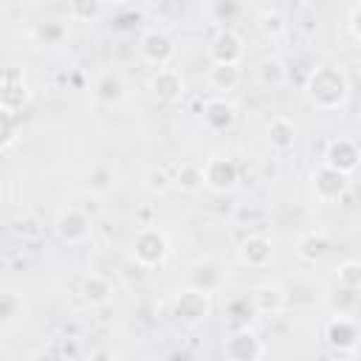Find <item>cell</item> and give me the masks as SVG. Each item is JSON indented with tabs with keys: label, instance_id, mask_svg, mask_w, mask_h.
Listing matches in <instances>:
<instances>
[{
	"label": "cell",
	"instance_id": "obj_34",
	"mask_svg": "<svg viewBox=\"0 0 361 361\" xmlns=\"http://www.w3.org/2000/svg\"><path fill=\"white\" fill-rule=\"evenodd\" d=\"M14 116L17 113H8V110H3V152H8L11 149V144H14V133H17V124H14Z\"/></svg>",
	"mask_w": 361,
	"mask_h": 361
},
{
	"label": "cell",
	"instance_id": "obj_9",
	"mask_svg": "<svg viewBox=\"0 0 361 361\" xmlns=\"http://www.w3.org/2000/svg\"><path fill=\"white\" fill-rule=\"evenodd\" d=\"M138 54L147 65L152 68H164L169 65V59L175 56V42L164 34V31H147L138 42Z\"/></svg>",
	"mask_w": 361,
	"mask_h": 361
},
{
	"label": "cell",
	"instance_id": "obj_8",
	"mask_svg": "<svg viewBox=\"0 0 361 361\" xmlns=\"http://www.w3.org/2000/svg\"><path fill=\"white\" fill-rule=\"evenodd\" d=\"M245 48H243V39L237 31L231 28H220L212 42H209V59L212 62H220V65H240Z\"/></svg>",
	"mask_w": 361,
	"mask_h": 361
},
{
	"label": "cell",
	"instance_id": "obj_19",
	"mask_svg": "<svg viewBox=\"0 0 361 361\" xmlns=\"http://www.w3.org/2000/svg\"><path fill=\"white\" fill-rule=\"evenodd\" d=\"M209 85L217 90V93H228L240 85L243 73H240V65H220V62H212L209 73H206Z\"/></svg>",
	"mask_w": 361,
	"mask_h": 361
},
{
	"label": "cell",
	"instance_id": "obj_25",
	"mask_svg": "<svg viewBox=\"0 0 361 361\" xmlns=\"http://www.w3.org/2000/svg\"><path fill=\"white\" fill-rule=\"evenodd\" d=\"M11 234L17 240H23V243H34V240H39L45 234V223L39 217H34V214H20V217L11 220Z\"/></svg>",
	"mask_w": 361,
	"mask_h": 361
},
{
	"label": "cell",
	"instance_id": "obj_32",
	"mask_svg": "<svg viewBox=\"0 0 361 361\" xmlns=\"http://www.w3.org/2000/svg\"><path fill=\"white\" fill-rule=\"evenodd\" d=\"M102 11V0H71V20L76 23H90Z\"/></svg>",
	"mask_w": 361,
	"mask_h": 361
},
{
	"label": "cell",
	"instance_id": "obj_36",
	"mask_svg": "<svg viewBox=\"0 0 361 361\" xmlns=\"http://www.w3.org/2000/svg\"><path fill=\"white\" fill-rule=\"evenodd\" d=\"M102 3H107V6H124L127 0H102Z\"/></svg>",
	"mask_w": 361,
	"mask_h": 361
},
{
	"label": "cell",
	"instance_id": "obj_13",
	"mask_svg": "<svg viewBox=\"0 0 361 361\" xmlns=\"http://www.w3.org/2000/svg\"><path fill=\"white\" fill-rule=\"evenodd\" d=\"M223 353H226L228 358H234V361H251V358H262V355H265V344H262L248 327H243V330H237V333L226 341Z\"/></svg>",
	"mask_w": 361,
	"mask_h": 361
},
{
	"label": "cell",
	"instance_id": "obj_24",
	"mask_svg": "<svg viewBox=\"0 0 361 361\" xmlns=\"http://www.w3.org/2000/svg\"><path fill=\"white\" fill-rule=\"evenodd\" d=\"M226 313H228V324L234 330H243V327H248V322L257 313V307H254V299L251 296H234L226 305Z\"/></svg>",
	"mask_w": 361,
	"mask_h": 361
},
{
	"label": "cell",
	"instance_id": "obj_11",
	"mask_svg": "<svg viewBox=\"0 0 361 361\" xmlns=\"http://www.w3.org/2000/svg\"><path fill=\"white\" fill-rule=\"evenodd\" d=\"M313 189H316V197H319V200L333 203V200H338V197L347 192V172L333 169V166L324 164V166L313 175Z\"/></svg>",
	"mask_w": 361,
	"mask_h": 361
},
{
	"label": "cell",
	"instance_id": "obj_26",
	"mask_svg": "<svg viewBox=\"0 0 361 361\" xmlns=\"http://www.w3.org/2000/svg\"><path fill=\"white\" fill-rule=\"evenodd\" d=\"M20 316H23V293H17L11 288L3 290L0 293V324L8 330L20 322Z\"/></svg>",
	"mask_w": 361,
	"mask_h": 361
},
{
	"label": "cell",
	"instance_id": "obj_20",
	"mask_svg": "<svg viewBox=\"0 0 361 361\" xmlns=\"http://www.w3.org/2000/svg\"><path fill=\"white\" fill-rule=\"evenodd\" d=\"M327 251H330V243H327V237L322 231H307L296 243V257L305 259V262H319Z\"/></svg>",
	"mask_w": 361,
	"mask_h": 361
},
{
	"label": "cell",
	"instance_id": "obj_35",
	"mask_svg": "<svg viewBox=\"0 0 361 361\" xmlns=\"http://www.w3.org/2000/svg\"><path fill=\"white\" fill-rule=\"evenodd\" d=\"M350 28H353V34H355V39L361 42V6L353 11V20H350Z\"/></svg>",
	"mask_w": 361,
	"mask_h": 361
},
{
	"label": "cell",
	"instance_id": "obj_18",
	"mask_svg": "<svg viewBox=\"0 0 361 361\" xmlns=\"http://www.w3.org/2000/svg\"><path fill=\"white\" fill-rule=\"evenodd\" d=\"M124 79H121V73H116V71H104L102 76H99V82H96V102H102V104H118L121 99H124Z\"/></svg>",
	"mask_w": 361,
	"mask_h": 361
},
{
	"label": "cell",
	"instance_id": "obj_16",
	"mask_svg": "<svg viewBox=\"0 0 361 361\" xmlns=\"http://www.w3.org/2000/svg\"><path fill=\"white\" fill-rule=\"evenodd\" d=\"M234 107L226 102V99H209L203 104V124L212 130V133H226L231 124H234Z\"/></svg>",
	"mask_w": 361,
	"mask_h": 361
},
{
	"label": "cell",
	"instance_id": "obj_22",
	"mask_svg": "<svg viewBox=\"0 0 361 361\" xmlns=\"http://www.w3.org/2000/svg\"><path fill=\"white\" fill-rule=\"evenodd\" d=\"M79 293H82V299H85L87 305H107L113 288H110V282H107L102 274H87V276L82 279Z\"/></svg>",
	"mask_w": 361,
	"mask_h": 361
},
{
	"label": "cell",
	"instance_id": "obj_21",
	"mask_svg": "<svg viewBox=\"0 0 361 361\" xmlns=\"http://www.w3.org/2000/svg\"><path fill=\"white\" fill-rule=\"evenodd\" d=\"M189 282L192 288L197 290H206V293H214L220 285H223V271L214 265V262H197L189 274Z\"/></svg>",
	"mask_w": 361,
	"mask_h": 361
},
{
	"label": "cell",
	"instance_id": "obj_2",
	"mask_svg": "<svg viewBox=\"0 0 361 361\" xmlns=\"http://www.w3.org/2000/svg\"><path fill=\"white\" fill-rule=\"evenodd\" d=\"M169 254V240L166 234L152 223V226H141L138 234L133 237V259L141 268H158Z\"/></svg>",
	"mask_w": 361,
	"mask_h": 361
},
{
	"label": "cell",
	"instance_id": "obj_30",
	"mask_svg": "<svg viewBox=\"0 0 361 361\" xmlns=\"http://www.w3.org/2000/svg\"><path fill=\"white\" fill-rule=\"evenodd\" d=\"M259 82H262L265 87H279V85L285 82V65H282L276 56L262 59V65H259Z\"/></svg>",
	"mask_w": 361,
	"mask_h": 361
},
{
	"label": "cell",
	"instance_id": "obj_3",
	"mask_svg": "<svg viewBox=\"0 0 361 361\" xmlns=\"http://www.w3.org/2000/svg\"><path fill=\"white\" fill-rule=\"evenodd\" d=\"M56 234H59V240L68 243V245H85V243L93 237L90 214L82 212V209H65V212L56 217Z\"/></svg>",
	"mask_w": 361,
	"mask_h": 361
},
{
	"label": "cell",
	"instance_id": "obj_5",
	"mask_svg": "<svg viewBox=\"0 0 361 361\" xmlns=\"http://www.w3.org/2000/svg\"><path fill=\"white\" fill-rule=\"evenodd\" d=\"M31 99V90H28V82H25V73L23 68L17 65H8L3 71V90H0V107L8 110V113H17L23 110V104Z\"/></svg>",
	"mask_w": 361,
	"mask_h": 361
},
{
	"label": "cell",
	"instance_id": "obj_10",
	"mask_svg": "<svg viewBox=\"0 0 361 361\" xmlns=\"http://www.w3.org/2000/svg\"><path fill=\"white\" fill-rule=\"evenodd\" d=\"M324 164L350 175L361 164V147L355 141H350V138H336V141H330V147L324 152Z\"/></svg>",
	"mask_w": 361,
	"mask_h": 361
},
{
	"label": "cell",
	"instance_id": "obj_7",
	"mask_svg": "<svg viewBox=\"0 0 361 361\" xmlns=\"http://www.w3.org/2000/svg\"><path fill=\"white\" fill-rule=\"evenodd\" d=\"M209 310H212V299H209L206 290L189 288V290H183L175 299V316L183 324H200V322H206L209 319Z\"/></svg>",
	"mask_w": 361,
	"mask_h": 361
},
{
	"label": "cell",
	"instance_id": "obj_6",
	"mask_svg": "<svg viewBox=\"0 0 361 361\" xmlns=\"http://www.w3.org/2000/svg\"><path fill=\"white\" fill-rule=\"evenodd\" d=\"M203 186L212 192H228L237 186V164L223 155H212L203 164Z\"/></svg>",
	"mask_w": 361,
	"mask_h": 361
},
{
	"label": "cell",
	"instance_id": "obj_27",
	"mask_svg": "<svg viewBox=\"0 0 361 361\" xmlns=\"http://www.w3.org/2000/svg\"><path fill=\"white\" fill-rule=\"evenodd\" d=\"M113 183H116V178H113V169H110L107 164H96V166L90 169V175H87V189H90L96 197L107 195V192L113 189Z\"/></svg>",
	"mask_w": 361,
	"mask_h": 361
},
{
	"label": "cell",
	"instance_id": "obj_33",
	"mask_svg": "<svg viewBox=\"0 0 361 361\" xmlns=\"http://www.w3.org/2000/svg\"><path fill=\"white\" fill-rule=\"evenodd\" d=\"M169 186H172V178H169L164 169H149V172H147V189H149V192H158V195H161V192H166Z\"/></svg>",
	"mask_w": 361,
	"mask_h": 361
},
{
	"label": "cell",
	"instance_id": "obj_14",
	"mask_svg": "<svg viewBox=\"0 0 361 361\" xmlns=\"http://www.w3.org/2000/svg\"><path fill=\"white\" fill-rule=\"evenodd\" d=\"M240 259L248 268H265L274 259V243L265 234H248L240 243Z\"/></svg>",
	"mask_w": 361,
	"mask_h": 361
},
{
	"label": "cell",
	"instance_id": "obj_17",
	"mask_svg": "<svg viewBox=\"0 0 361 361\" xmlns=\"http://www.w3.org/2000/svg\"><path fill=\"white\" fill-rule=\"evenodd\" d=\"M265 133H268V144L274 149H279V152H288L296 144V124L290 118H285V116H274L268 121V130Z\"/></svg>",
	"mask_w": 361,
	"mask_h": 361
},
{
	"label": "cell",
	"instance_id": "obj_23",
	"mask_svg": "<svg viewBox=\"0 0 361 361\" xmlns=\"http://www.w3.org/2000/svg\"><path fill=\"white\" fill-rule=\"evenodd\" d=\"M34 39L45 48H54V45H62L68 39V25L62 20H42L37 23L34 28Z\"/></svg>",
	"mask_w": 361,
	"mask_h": 361
},
{
	"label": "cell",
	"instance_id": "obj_28",
	"mask_svg": "<svg viewBox=\"0 0 361 361\" xmlns=\"http://www.w3.org/2000/svg\"><path fill=\"white\" fill-rule=\"evenodd\" d=\"M183 192H197L200 186H203V166H197V164H180L178 166V172H175V178H172Z\"/></svg>",
	"mask_w": 361,
	"mask_h": 361
},
{
	"label": "cell",
	"instance_id": "obj_29",
	"mask_svg": "<svg viewBox=\"0 0 361 361\" xmlns=\"http://www.w3.org/2000/svg\"><path fill=\"white\" fill-rule=\"evenodd\" d=\"M336 282L338 288H350V290H361V262L347 259L336 268Z\"/></svg>",
	"mask_w": 361,
	"mask_h": 361
},
{
	"label": "cell",
	"instance_id": "obj_15",
	"mask_svg": "<svg viewBox=\"0 0 361 361\" xmlns=\"http://www.w3.org/2000/svg\"><path fill=\"white\" fill-rule=\"evenodd\" d=\"M251 299H254V307H257L259 316H276V313H282L285 305H288V293H285V288L276 285V282L257 285L254 293H251Z\"/></svg>",
	"mask_w": 361,
	"mask_h": 361
},
{
	"label": "cell",
	"instance_id": "obj_4",
	"mask_svg": "<svg viewBox=\"0 0 361 361\" xmlns=\"http://www.w3.org/2000/svg\"><path fill=\"white\" fill-rule=\"evenodd\" d=\"M324 338H327V344L336 353H353L355 344H358V338H361V327H358V322L353 316L336 313L327 322V327H324Z\"/></svg>",
	"mask_w": 361,
	"mask_h": 361
},
{
	"label": "cell",
	"instance_id": "obj_31",
	"mask_svg": "<svg viewBox=\"0 0 361 361\" xmlns=\"http://www.w3.org/2000/svg\"><path fill=\"white\" fill-rule=\"evenodd\" d=\"M257 23H259V31H262L265 37H271V39H279V37L288 31V23H285V17H282L279 11H262V14L257 17Z\"/></svg>",
	"mask_w": 361,
	"mask_h": 361
},
{
	"label": "cell",
	"instance_id": "obj_1",
	"mask_svg": "<svg viewBox=\"0 0 361 361\" xmlns=\"http://www.w3.org/2000/svg\"><path fill=\"white\" fill-rule=\"evenodd\" d=\"M305 93H307L310 104L319 107V110H341L347 104V96H350V82H347L341 68L319 65L310 73V79L305 85Z\"/></svg>",
	"mask_w": 361,
	"mask_h": 361
},
{
	"label": "cell",
	"instance_id": "obj_12",
	"mask_svg": "<svg viewBox=\"0 0 361 361\" xmlns=\"http://www.w3.org/2000/svg\"><path fill=\"white\" fill-rule=\"evenodd\" d=\"M149 90L161 102H178L183 96V76H180V71H175L169 65L155 68V73L149 76Z\"/></svg>",
	"mask_w": 361,
	"mask_h": 361
}]
</instances>
